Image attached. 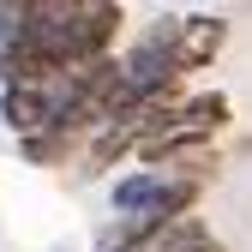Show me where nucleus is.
I'll list each match as a JSON object with an SVG mask.
<instances>
[{"label": "nucleus", "instance_id": "obj_5", "mask_svg": "<svg viewBox=\"0 0 252 252\" xmlns=\"http://www.w3.org/2000/svg\"><path fill=\"white\" fill-rule=\"evenodd\" d=\"M204 252H228V246H222V240H210V246H204Z\"/></svg>", "mask_w": 252, "mask_h": 252}, {"label": "nucleus", "instance_id": "obj_4", "mask_svg": "<svg viewBox=\"0 0 252 252\" xmlns=\"http://www.w3.org/2000/svg\"><path fill=\"white\" fill-rule=\"evenodd\" d=\"M18 150L30 156V162H66V156H72V138L66 132H42V138H24Z\"/></svg>", "mask_w": 252, "mask_h": 252}, {"label": "nucleus", "instance_id": "obj_1", "mask_svg": "<svg viewBox=\"0 0 252 252\" xmlns=\"http://www.w3.org/2000/svg\"><path fill=\"white\" fill-rule=\"evenodd\" d=\"M234 120V102L222 96V90H198V96H186L162 126H156V132L132 150L144 168H162L168 156H180V150H198V144H210L216 132H222V126Z\"/></svg>", "mask_w": 252, "mask_h": 252}, {"label": "nucleus", "instance_id": "obj_3", "mask_svg": "<svg viewBox=\"0 0 252 252\" xmlns=\"http://www.w3.org/2000/svg\"><path fill=\"white\" fill-rule=\"evenodd\" d=\"M210 246V228H204V216H174V222H156V228H138V234H126L102 252H204Z\"/></svg>", "mask_w": 252, "mask_h": 252}, {"label": "nucleus", "instance_id": "obj_2", "mask_svg": "<svg viewBox=\"0 0 252 252\" xmlns=\"http://www.w3.org/2000/svg\"><path fill=\"white\" fill-rule=\"evenodd\" d=\"M228 42V18H216V12H192V18H180L174 24V72H204L216 54H222Z\"/></svg>", "mask_w": 252, "mask_h": 252}]
</instances>
